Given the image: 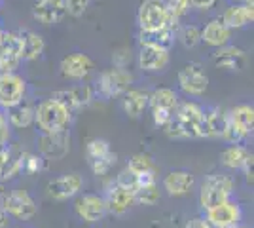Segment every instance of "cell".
Listing matches in <instances>:
<instances>
[{
	"instance_id": "6da1fadb",
	"label": "cell",
	"mask_w": 254,
	"mask_h": 228,
	"mask_svg": "<svg viewBox=\"0 0 254 228\" xmlns=\"http://www.w3.org/2000/svg\"><path fill=\"white\" fill-rule=\"evenodd\" d=\"M165 133L173 139L186 137H207L205 130V112L195 103H182L177 107L173 118L167 126H163Z\"/></svg>"
},
{
	"instance_id": "7a4b0ae2",
	"label": "cell",
	"mask_w": 254,
	"mask_h": 228,
	"mask_svg": "<svg viewBox=\"0 0 254 228\" xmlns=\"http://www.w3.org/2000/svg\"><path fill=\"white\" fill-rule=\"evenodd\" d=\"M232 190H233L232 177H228V175H209L205 179V183H203L201 194H199L201 207L209 211V209H214V207L230 202Z\"/></svg>"
},
{
	"instance_id": "3957f363",
	"label": "cell",
	"mask_w": 254,
	"mask_h": 228,
	"mask_svg": "<svg viewBox=\"0 0 254 228\" xmlns=\"http://www.w3.org/2000/svg\"><path fill=\"white\" fill-rule=\"evenodd\" d=\"M34 120L40 126L44 133H53V131L64 130L66 124L70 122V112L63 109L57 101L48 99L42 101L36 109H34Z\"/></svg>"
},
{
	"instance_id": "277c9868",
	"label": "cell",
	"mask_w": 254,
	"mask_h": 228,
	"mask_svg": "<svg viewBox=\"0 0 254 228\" xmlns=\"http://www.w3.org/2000/svg\"><path fill=\"white\" fill-rule=\"evenodd\" d=\"M138 25L140 31H158L167 25H177L167 13L165 0H144L138 8Z\"/></svg>"
},
{
	"instance_id": "5b68a950",
	"label": "cell",
	"mask_w": 254,
	"mask_h": 228,
	"mask_svg": "<svg viewBox=\"0 0 254 228\" xmlns=\"http://www.w3.org/2000/svg\"><path fill=\"white\" fill-rule=\"evenodd\" d=\"M131 82H133V76L129 75V71L118 69V67H112L105 73H101L99 80H97L99 91L105 97H118V95L126 93L131 86Z\"/></svg>"
},
{
	"instance_id": "8992f818",
	"label": "cell",
	"mask_w": 254,
	"mask_h": 228,
	"mask_svg": "<svg viewBox=\"0 0 254 228\" xmlns=\"http://www.w3.org/2000/svg\"><path fill=\"white\" fill-rule=\"evenodd\" d=\"M85 156H87V162L91 165V169L97 175H105L110 171V167L116 163L118 156L116 152L110 151V145L103 139H93V141L87 143L85 147Z\"/></svg>"
},
{
	"instance_id": "52a82bcc",
	"label": "cell",
	"mask_w": 254,
	"mask_h": 228,
	"mask_svg": "<svg viewBox=\"0 0 254 228\" xmlns=\"http://www.w3.org/2000/svg\"><path fill=\"white\" fill-rule=\"evenodd\" d=\"M21 63V40L17 33H2L0 38V71L13 73Z\"/></svg>"
},
{
	"instance_id": "ba28073f",
	"label": "cell",
	"mask_w": 254,
	"mask_h": 228,
	"mask_svg": "<svg viewBox=\"0 0 254 228\" xmlns=\"http://www.w3.org/2000/svg\"><path fill=\"white\" fill-rule=\"evenodd\" d=\"M25 95V82L13 73H2L0 75V107L11 109L23 101Z\"/></svg>"
},
{
	"instance_id": "9c48e42d",
	"label": "cell",
	"mask_w": 254,
	"mask_h": 228,
	"mask_svg": "<svg viewBox=\"0 0 254 228\" xmlns=\"http://www.w3.org/2000/svg\"><path fill=\"white\" fill-rule=\"evenodd\" d=\"M4 209L6 213H11L13 217L21 219V221H29L36 215V204L25 190H13L10 194H6Z\"/></svg>"
},
{
	"instance_id": "30bf717a",
	"label": "cell",
	"mask_w": 254,
	"mask_h": 228,
	"mask_svg": "<svg viewBox=\"0 0 254 228\" xmlns=\"http://www.w3.org/2000/svg\"><path fill=\"white\" fill-rule=\"evenodd\" d=\"M179 84L186 93H190V95H201V93H205L207 86H209V78L201 71V67L195 65V63H190V65H186L184 69H180Z\"/></svg>"
},
{
	"instance_id": "8fae6325",
	"label": "cell",
	"mask_w": 254,
	"mask_h": 228,
	"mask_svg": "<svg viewBox=\"0 0 254 228\" xmlns=\"http://www.w3.org/2000/svg\"><path fill=\"white\" fill-rule=\"evenodd\" d=\"M241 219V209L233 202H226L222 206L207 211V223L211 228H233Z\"/></svg>"
},
{
	"instance_id": "7c38bea8",
	"label": "cell",
	"mask_w": 254,
	"mask_h": 228,
	"mask_svg": "<svg viewBox=\"0 0 254 228\" xmlns=\"http://www.w3.org/2000/svg\"><path fill=\"white\" fill-rule=\"evenodd\" d=\"M64 13H66L64 0H38L32 8L34 19L42 25L59 23L64 17Z\"/></svg>"
},
{
	"instance_id": "4fadbf2b",
	"label": "cell",
	"mask_w": 254,
	"mask_h": 228,
	"mask_svg": "<svg viewBox=\"0 0 254 228\" xmlns=\"http://www.w3.org/2000/svg\"><path fill=\"white\" fill-rule=\"evenodd\" d=\"M68 141H70V137H68L66 130L44 133V137L40 139V151H42L44 156L57 160V158H63L68 152Z\"/></svg>"
},
{
	"instance_id": "5bb4252c",
	"label": "cell",
	"mask_w": 254,
	"mask_h": 228,
	"mask_svg": "<svg viewBox=\"0 0 254 228\" xmlns=\"http://www.w3.org/2000/svg\"><path fill=\"white\" fill-rule=\"evenodd\" d=\"M76 213L78 217L84 219L85 223H97L105 217L106 206L105 200L95 194H85L76 202Z\"/></svg>"
},
{
	"instance_id": "9a60e30c",
	"label": "cell",
	"mask_w": 254,
	"mask_h": 228,
	"mask_svg": "<svg viewBox=\"0 0 254 228\" xmlns=\"http://www.w3.org/2000/svg\"><path fill=\"white\" fill-rule=\"evenodd\" d=\"M82 188V177L76 173L63 175L53 179L48 185V194L52 196L53 200H68Z\"/></svg>"
},
{
	"instance_id": "2e32d148",
	"label": "cell",
	"mask_w": 254,
	"mask_h": 228,
	"mask_svg": "<svg viewBox=\"0 0 254 228\" xmlns=\"http://www.w3.org/2000/svg\"><path fill=\"white\" fill-rule=\"evenodd\" d=\"M91 69H93V61L85 54H70L61 61V73H63V76L72 78V80L85 78L91 73Z\"/></svg>"
},
{
	"instance_id": "e0dca14e",
	"label": "cell",
	"mask_w": 254,
	"mask_h": 228,
	"mask_svg": "<svg viewBox=\"0 0 254 228\" xmlns=\"http://www.w3.org/2000/svg\"><path fill=\"white\" fill-rule=\"evenodd\" d=\"M177 36V25H167L158 31H140L138 33V40L142 46H152V48H159V50H167L175 42Z\"/></svg>"
},
{
	"instance_id": "ac0fdd59",
	"label": "cell",
	"mask_w": 254,
	"mask_h": 228,
	"mask_svg": "<svg viewBox=\"0 0 254 228\" xmlns=\"http://www.w3.org/2000/svg\"><path fill=\"white\" fill-rule=\"evenodd\" d=\"M169 63V52L167 50H159L152 46H142L138 52V65L146 73H156L165 69Z\"/></svg>"
},
{
	"instance_id": "d6986e66",
	"label": "cell",
	"mask_w": 254,
	"mask_h": 228,
	"mask_svg": "<svg viewBox=\"0 0 254 228\" xmlns=\"http://www.w3.org/2000/svg\"><path fill=\"white\" fill-rule=\"evenodd\" d=\"M212 61L220 69L239 71V67L243 65L245 61V52L241 48H235V46H222L212 54Z\"/></svg>"
},
{
	"instance_id": "ffe728a7",
	"label": "cell",
	"mask_w": 254,
	"mask_h": 228,
	"mask_svg": "<svg viewBox=\"0 0 254 228\" xmlns=\"http://www.w3.org/2000/svg\"><path fill=\"white\" fill-rule=\"evenodd\" d=\"M135 204V196H133V190H127L124 186H112L108 190V196L105 200V206L108 211L112 213H126L129 207Z\"/></svg>"
},
{
	"instance_id": "44dd1931",
	"label": "cell",
	"mask_w": 254,
	"mask_h": 228,
	"mask_svg": "<svg viewBox=\"0 0 254 228\" xmlns=\"http://www.w3.org/2000/svg\"><path fill=\"white\" fill-rule=\"evenodd\" d=\"M148 105L152 107V110L175 114V110L179 107V97L169 87H159L148 97Z\"/></svg>"
},
{
	"instance_id": "7402d4cb",
	"label": "cell",
	"mask_w": 254,
	"mask_h": 228,
	"mask_svg": "<svg viewBox=\"0 0 254 228\" xmlns=\"http://www.w3.org/2000/svg\"><path fill=\"white\" fill-rule=\"evenodd\" d=\"M201 40L205 44H209V46L222 48L230 40V29L220 19H212V21L205 25V29L201 31Z\"/></svg>"
},
{
	"instance_id": "603a6c76",
	"label": "cell",
	"mask_w": 254,
	"mask_h": 228,
	"mask_svg": "<svg viewBox=\"0 0 254 228\" xmlns=\"http://www.w3.org/2000/svg\"><path fill=\"white\" fill-rule=\"evenodd\" d=\"M148 93L144 89H127L126 95H124V110H126L127 116L131 118H138L144 109L148 107Z\"/></svg>"
},
{
	"instance_id": "cb8c5ba5",
	"label": "cell",
	"mask_w": 254,
	"mask_h": 228,
	"mask_svg": "<svg viewBox=\"0 0 254 228\" xmlns=\"http://www.w3.org/2000/svg\"><path fill=\"white\" fill-rule=\"evenodd\" d=\"M163 186L171 196H182L193 186V175L188 171H173L163 179Z\"/></svg>"
},
{
	"instance_id": "d4e9b609",
	"label": "cell",
	"mask_w": 254,
	"mask_h": 228,
	"mask_svg": "<svg viewBox=\"0 0 254 228\" xmlns=\"http://www.w3.org/2000/svg\"><path fill=\"white\" fill-rule=\"evenodd\" d=\"M254 19V11L253 6H232L224 11L222 19L220 21L228 27V29H239V27H245Z\"/></svg>"
},
{
	"instance_id": "484cf974",
	"label": "cell",
	"mask_w": 254,
	"mask_h": 228,
	"mask_svg": "<svg viewBox=\"0 0 254 228\" xmlns=\"http://www.w3.org/2000/svg\"><path fill=\"white\" fill-rule=\"evenodd\" d=\"M19 40H21V59L32 61L38 59L44 52V40L42 36H38L32 31H23L19 33Z\"/></svg>"
},
{
	"instance_id": "4316f807",
	"label": "cell",
	"mask_w": 254,
	"mask_h": 228,
	"mask_svg": "<svg viewBox=\"0 0 254 228\" xmlns=\"http://www.w3.org/2000/svg\"><path fill=\"white\" fill-rule=\"evenodd\" d=\"M220 160L226 167H232V169H243L247 163L253 160V154L247 151L241 145H235V147H230L222 152Z\"/></svg>"
},
{
	"instance_id": "83f0119b",
	"label": "cell",
	"mask_w": 254,
	"mask_h": 228,
	"mask_svg": "<svg viewBox=\"0 0 254 228\" xmlns=\"http://www.w3.org/2000/svg\"><path fill=\"white\" fill-rule=\"evenodd\" d=\"M228 126V114L220 109H212L205 114V130L207 137H222Z\"/></svg>"
},
{
	"instance_id": "f1b7e54d",
	"label": "cell",
	"mask_w": 254,
	"mask_h": 228,
	"mask_svg": "<svg viewBox=\"0 0 254 228\" xmlns=\"http://www.w3.org/2000/svg\"><path fill=\"white\" fill-rule=\"evenodd\" d=\"M10 122L15 128H29L34 122V107L25 101L17 103L15 107L10 109Z\"/></svg>"
},
{
	"instance_id": "f546056e",
	"label": "cell",
	"mask_w": 254,
	"mask_h": 228,
	"mask_svg": "<svg viewBox=\"0 0 254 228\" xmlns=\"http://www.w3.org/2000/svg\"><path fill=\"white\" fill-rule=\"evenodd\" d=\"M228 118L232 120L235 126H239L245 133H251L254 126V109L251 105H239L228 114Z\"/></svg>"
},
{
	"instance_id": "4dcf8cb0",
	"label": "cell",
	"mask_w": 254,
	"mask_h": 228,
	"mask_svg": "<svg viewBox=\"0 0 254 228\" xmlns=\"http://www.w3.org/2000/svg\"><path fill=\"white\" fill-rule=\"evenodd\" d=\"M133 196H135V204H142V206H154L159 200V190L156 183L148 186H138L133 190Z\"/></svg>"
},
{
	"instance_id": "1f68e13d",
	"label": "cell",
	"mask_w": 254,
	"mask_h": 228,
	"mask_svg": "<svg viewBox=\"0 0 254 228\" xmlns=\"http://www.w3.org/2000/svg\"><path fill=\"white\" fill-rule=\"evenodd\" d=\"M127 169H131L135 175H142V173H152L154 169V163H152V158L148 154H135L131 160H129V165Z\"/></svg>"
},
{
	"instance_id": "d6a6232c",
	"label": "cell",
	"mask_w": 254,
	"mask_h": 228,
	"mask_svg": "<svg viewBox=\"0 0 254 228\" xmlns=\"http://www.w3.org/2000/svg\"><path fill=\"white\" fill-rule=\"evenodd\" d=\"M53 101H57L63 109H66L68 112H72L74 109H78V101L74 97V91L72 89H59L52 95Z\"/></svg>"
},
{
	"instance_id": "836d02e7",
	"label": "cell",
	"mask_w": 254,
	"mask_h": 228,
	"mask_svg": "<svg viewBox=\"0 0 254 228\" xmlns=\"http://www.w3.org/2000/svg\"><path fill=\"white\" fill-rule=\"evenodd\" d=\"M165 6H167V13L171 19L179 23L180 17L190 10V0H167Z\"/></svg>"
},
{
	"instance_id": "e575fe53",
	"label": "cell",
	"mask_w": 254,
	"mask_h": 228,
	"mask_svg": "<svg viewBox=\"0 0 254 228\" xmlns=\"http://www.w3.org/2000/svg\"><path fill=\"white\" fill-rule=\"evenodd\" d=\"M179 38L186 48H193V46H197V42L201 40V31L195 25H188V27H184L180 31Z\"/></svg>"
},
{
	"instance_id": "d590c367",
	"label": "cell",
	"mask_w": 254,
	"mask_h": 228,
	"mask_svg": "<svg viewBox=\"0 0 254 228\" xmlns=\"http://www.w3.org/2000/svg\"><path fill=\"white\" fill-rule=\"evenodd\" d=\"M118 186H124V188H127V190H135L138 185V175H135L131 169H124L122 173L118 175V181H116Z\"/></svg>"
},
{
	"instance_id": "8d00e7d4",
	"label": "cell",
	"mask_w": 254,
	"mask_h": 228,
	"mask_svg": "<svg viewBox=\"0 0 254 228\" xmlns=\"http://www.w3.org/2000/svg\"><path fill=\"white\" fill-rule=\"evenodd\" d=\"M245 135H247V133H245L239 126H235L232 120L228 118V126H226V131H224V135H222L224 139H226V141H230V143H239Z\"/></svg>"
},
{
	"instance_id": "74e56055",
	"label": "cell",
	"mask_w": 254,
	"mask_h": 228,
	"mask_svg": "<svg viewBox=\"0 0 254 228\" xmlns=\"http://www.w3.org/2000/svg\"><path fill=\"white\" fill-rule=\"evenodd\" d=\"M87 6H89V0H64V8H66V11L70 15H74V17L84 15Z\"/></svg>"
},
{
	"instance_id": "f35d334b",
	"label": "cell",
	"mask_w": 254,
	"mask_h": 228,
	"mask_svg": "<svg viewBox=\"0 0 254 228\" xmlns=\"http://www.w3.org/2000/svg\"><path fill=\"white\" fill-rule=\"evenodd\" d=\"M72 91H74V97H76V101H78V107H82V105H87V103H89V99H91V87L89 86L72 87Z\"/></svg>"
},
{
	"instance_id": "ab89813d",
	"label": "cell",
	"mask_w": 254,
	"mask_h": 228,
	"mask_svg": "<svg viewBox=\"0 0 254 228\" xmlns=\"http://www.w3.org/2000/svg\"><path fill=\"white\" fill-rule=\"evenodd\" d=\"M25 167L29 173H36L42 169V158L38 156H32V154H27V160H25Z\"/></svg>"
},
{
	"instance_id": "60d3db41",
	"label": "cell",
	"mask_w": 254,
	"mask_h": 228,
	"mask_svg": "<svg viewBox=\"0 0 254 228\" xmlns=\"http://www.w3.org/2000/svg\"><path fill=\"white\" fill-rule=\"evenodd\" d=\"M218 0H190V6L195 10H211Z\"/></svg>"
},
{
	"instance_id": "b9f144b4",
	"label": "cell",
	"mask_w": 254,
	"mask_h": 228,
	"mask_svg": "<svg viewBox=\"0 0 254 228\" xmlns=\"http://www.w3.org/2000/svg\"><path fill=\"white\" fill-rule=\"evenodd\" d=\"M8 135H10V131H8V122H6V118L0 114V147H4V145H6Z\"/></svg>"
},
{
	"instance_id": "7bdbcfd3",
	"label": "cell",
	"mask_w": 254,
	"mask_h": 228,
	"mask_svg": "<svg viewBox=\"0 0 254 228\" xmlns=\"http://www.w3.org/2000/svg\"><path fill=\"white\" fill-rule=\"evenodd\" d=\"M184 228H211V225L205 219H191Z\"/></svg>"
},
{
	"instance_id": "ee69618b",
	"label": "cell",
	"mask_w": 254,
	"mask_h": 228,
	"mask_svg": "<svg viewBox=\"0 0 254 228\" xmlns=\"http://www.w3.org/2000/svg\"><path fill=\"white\" fill-rule=\"evenodd\" d=\"M6 223H8V213L6 209H0V228L6 227Z\"/></svg>"
},
{
	"instance_id": "f6af8a7d",
	"label": "cell",
	"mask_w": 254,
	"mask_h": 228,
	"mask_svg": "<svg viewBox=\"0 0 254 228\" xmlns=\"http://www.w3.org/2000/svg\"><path fill=\"white\" fill-rule=\"evenodd\" d=\"M243 2H247V6H253V0H243Z\"/></svg>"
},
{
	"instance_id": "bcb514c9",
	"label": "cell",
	"mask_w": 254,
	"mask_h": 228,
	"mask_svg": "<svg viewBox=\"0 0 254 228\" xmlns=\"http://www.w3.org/2000/svg\"><path fill=\"white\" fill-rule=\"evenodd\" d=\"M0 38H2V31H0Z\"/></svg>"
},
{
	"instance_id": "7dc6e473",
	"label": "cell",
	"mask_w": 254,
	"mask_h": 228,
	"mask_svg": "<svg viewBox=\"0 0 254 228\" xmlns=\"http://www.w3.org/2000/svg\"><path fill=\"white\" fill-rule=\"evenodd\" d=\"M233 228H239V227H233Z\"/></svg>"
}]
</instances>
